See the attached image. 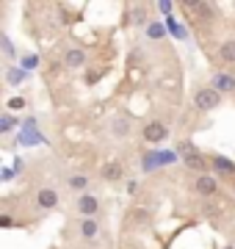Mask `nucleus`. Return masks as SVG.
Returning <instances> with one entry per match:
<instances>
[{
    "mask_svg": "<svg viewBox=\"0 0 235 249\" xmlns=\"http://www.w3.org/2000/svg\"><path fill=\"white\" fill-rule=\"evenodd\" d=\"M197 188H199V194L213 196V194H216V180H213V178H208V175H199Z\"/></svg>",
    "mask_w": 235,
    "mask_h": 249,
    "instance_id": "obj_5",
    "label": "nucleus"
},
{
    "mask_svg": "<svg viewBox=\"0 0 235 249\" xmlns=\"http://www.w3.org/2000/svg\"><path fill=\"white\" fill-rule=\"evenodd\" d=\"M185 163H188L191 169H197V172H202V169H205V158H202V155H197V152H191V155H185Z\"/></svg>",
    "mask_w": 235,
    "mask_h": 249,
    "instance_id": "obj_10",
    "label": "nucleus"
},
{
    "mask_svg": "<svg viewBox=\"0 0 235 249\" xmlns=\"http://www.w3.org/2000/svg\"><path fill=\"white\" fill-rule=\"evenodd\" d=\"M100 75H102V72H91V75H89L86 80H89V83H94V80H100Z\"/></svg>",
    "mask_w": 235,
    "mask_h": 249,
    "instance_id": "obj_18",
    "label": "nucleus"
},
{
    "mask_svg": "<svg viewBox=\"0 0 235 249\" xmlns=\"http://www.w3.org/2000/svg\"><path fill=\"white\" fill-rule=\"evenodd\" d=\"M78 208H81V213H86V219H91V216L97 213V199L91 194H83L81 199H78Z\"/></svg>",
    "mask_w": 235,
    "mask_h": 249,
    "instance_id": "obj_4",
    "label": "nucleus"
},
{
    "mask_svg": "<svg viewBox=\"0 0 235 249\" xmlns=\"http://www.w3.org/2000/svg\"><path fill=\"white\" fill-rule=\"evenodd\" d=\"M19 80H22V72H19V70H11V72H9V83H19Z\"/></svg>",
    "mask_w": 235,
    "mask_h": 249,
    "instance_id": "obj_15",
    "label": "nucleus"
},
{
    "mask_svg": "<svg viewBox=\"0 0 235 249\" xmlns=\"http://www.w3.org/2000/svg\"><path fill=\"white\" fill-rule=\"evenodd\" d=\"M67 64L69 67H83L86 64V53L83 50H67Z\"/></svg>",
    "mask_w": 235,
    "mask_h": 249,
    "instance_id": "obj_6",
    "label": "nucleus"
},
{
    "mask_svg": "<svg viewBox=\"0 0 235 249\" xmlns=\"http://www.w3.org/2000/svg\"><path fill=\"white\" fill-rule=\"evenodd\" d=\"M36 202H39V208H55L58 205V194H55L53 188H42L36 194Z\"/></svg>",
    "mask_w": 235,
    "mask_h": 249,
    "instance_id": "obj_3",
    "label": "nucleus"
},
{
    "mask_svg": "<svg viewBox=\"0 0 235 249\" xmlns=\"http://www.w3.org/2000/svg\"><path fill=\"white\" fill-rule=\"evenodd\" d=\"M114 133L125 136L127 133V119H114Z\"/></svg>",
    "mask_w": 235,
    "mask_h": 249,
    "instance_id": "obj_13",
    "label": "nucleus"
},
{
    "mask_svg": "<svg viewBox=\"0 0 235 249\" xmlns=\"http://www.w3.org/2000/svg\"><path fill=\"white\" fill-rule=\"evenodd\" d=\"M218 53H221V58H224V61L235 64V39H230V42H224V45H221V50H218Z\"/></svg>",
    "mask_w": 235,
    "mask_h": 249,
    "instance_id": "obj_9",
    "label": "nucleus"
},
{
    "mask_svg": "<svg viewBox=\"0 0 235 249\" xmlns=\"http://www.w3.org/2000/svg\"><path fill=\"white\" fill-rule=\"evenodd\" d=\"M150 36H152V39L163 36V28H161V25H150Z\"/></svg>",
    "mask_w": 235,
    "mask_h": 249,
    "instance_id": "obj_17",
    "label": "nucleus"
},
{
    "mask_svg": "<svg viewBox=\"0 0 235 249\" xmlns=\"http://www.w3.org/2000/svg\"><path fill=\"white\" fill-rule=\"evenodd\" d=\"M213 86H218L221 91H233L235 89V78H230V75H216V78H213Z\"/></svg>",
    "mask_w": 235,
    "mask_h": 249,
    "instance_id": "obj_7",
    "label": "nucleus"
},
{
    "mask_svg": "<svg viewBox=\"0 0 235 249\" xmlns=\"http://www.w3.org/2000/svg\"><path fill=\"white\" fill-rule=\"evenodd\" d=\"M81 235L83 238H94V235H97V222H94V219H83L81 222Z\"/></svg>",
    "mask_w": 235,
    "mask_h": 249,
    "instance_id": "obj_8",
    "label": "nucleus"
},
{
    "mask_svg": "<svg viewBox=\"0 0 235 249\" xmlns=\"http://www.w3.org/2000/svg\"><path fill=\"white\" fill-rule=\"evenodd\" d=\"M9 108H11V111H19V108H25V100H22V97L9 100Z\"/></svg>",
    "mask_w": 235,
    "mask_h": 249,
    "instance_id": "obj_14",
    "label": "nucleus"
},
{
    "mask_svg": "<svg viewBox=\"0 0 235 249\" xmlns=\"http://www.w3.org/2000/svg\"><path fill=\"white\" fill-rule=\"evenodd\" d=\"M144 139L147 142H163V139H166V127H163L161 122H150L144 127Z\"/></svg>",
    "mask_w": 235,
    "mask_h": 249,
    "instance_id": "obj_2",
    "label": "nucleus"
},
{
    "mask_svg": "<svg viewBox=\"0 0 235 249\" xmlns=\"http://www.w3.org/2000/svg\"><path fill=\"white\" fill-rule=\"evenodd\" d=\"M105 178H108V180H119V178H122V166H119V163H108V166H105Z\"/></svg>",
    "mask_w": 235,
    "mask_h": 249,
    "instance_id": "obj_11",
    "label": "nucleus"
},
{
    "mask_svg": "<svg viewBox=\"0 0 235 249\" xmlns=\"http://www.w3.org/2000/svg\"><path fill=\"white\" fill-rule=\"evenodd\" d=\"M133 22H136V25H141V22H144V9H136V11H133Z\"/></svg>",
    "mask_w": 235,
    "mask_h": 249,
    "instance_id": "obj_16",
    "label": "nucleus"
},
{
    "mask_svg": "<svg viewBox=\"0 0 235 249\" xmlns=\"http://www.w3.org/2000/svg\"><path fill=\"white\" fill-rule=\"evenodd\" d=\"M213 166H216V169H221V172H235V166L227 158H213Z\"/></svg>",
    "mask_w": 235,
    "mask_h": 249,
    "instance_id": "obj_12",
    "label": "nucleus"
},
{
    "mask_svg": "<svg viewBox=\"0 0 235 249\" xmlns=\"http://www.w3.org/2000/svg\"><path fill=\"white\" fill-rule=\"evenodd\" d=\"M194 103H197V108H202V111H213V108H218L221 97H218L216 89H202V91H197Z\"/></svg>",
    "mask_w": 235,
    "mask_h": 249,
    "instance_id": "obj_1",
    "label": "nucleus"
}]
</instances>
